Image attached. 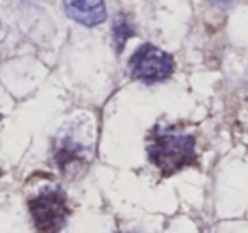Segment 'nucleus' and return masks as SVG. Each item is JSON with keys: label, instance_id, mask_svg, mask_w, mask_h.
<instances>
[{"label": "nucleus", "instance_id": "nucleus-1", "mask_svg": "<svg viewBox=\"0 0 248 233\" xmlns=\"http://www.w3.org/2000/svg\"><path fill=\"white\" fill-rule=\"evenodd\" d=\"M146 151L150 162L162 172V177H170L182 168L197 165L196 140L186 133L153 131Z\"/></svg>", "mask_w": 248, "mask_h": 233}, {"label": "nucleus", "instance_id": "nucleus-2", "mask_svg": "<svg viewBox=\"0 0 248 233\" xmlns=\"http://www.w3.org/2000/svg\"><path fill=\"white\" fill-rule=\"evenodd\" d=\"M28 208L39 233H60L70 216L68 199L62 189H45L29 198Z\"/></svg>", "mask_w": 248, "mask_h": 233}, {"label": "nucleus", "instance_id": "nucleus-3", "mask_svg": "<svg viewBox=\"0 0 248 233\" xmlns=\"http://www.w3.org/2000/svg\"><path fill=\"white\" fill-rule=\"evenodd\" d=\"M173 68L175 63L172 56L153 45L140 46L129 60L131 77L145 83L163 82L172 75Z\"/></svg>", "mask_w": 248, "mask_h": 233}, {"label": "nucleus", "instance_id": "nucleus-6", "mask_svg": "<svg viewBox=\"0 0 248 233\" xmlns=\"http://www.w3.org/2000/svg\"><path fill=\"white\" fill-rule=\"evenodd\" d=\"M133 28L129 26V22L123 17V16H117L116 21H114V46H116L117 53L123 51L124 43L128 41L129 36H133Z\"/></svg>", "mask_w": 248, "mask_h": 233}, {"label": "nucleus", "instance_id": "nucleus-5", "mask_svg": "<svg viewBox=\"0 0 248 233\" xmlns=\"http://www.w3.org/2000/svg\"><path fill=\"white\" fill-rule=\"evenodd\" d=\"M80 162H82V153L77 145H63L56 151V164L63 172L70 170L73 165H78Z\"/></svg>", "mask_w": 248, "mask_h": 233}, {"label": "nucleus", "instance_id": "nucleus-4", "mask_svg": "<svg viewBox=\"0 0 248 233\" xmlns=\"http://www.w3.org/2000/svg\"><path fill=\"white\" fill-rule=\"evenodd\" d=\"M72 19L83 26H97L106 19L104 0H63Z\"/></svg>", "mask_w": 248, "mask_h": 233}, {"label": "nucleus", "instance_id": "nucleus-7", "mask_svg": "<svg viewBox=\"0 0 248 233\" xmlns=\"http://www.w3.org/2000/svg\"><path fill=\"white\" fill-rule=\"evenodd\" d=\"M213 4H217V5H228V4H233L234 0H211Z\"/></svg>", "mask_w": 248, "mask_h": 233}]
</instances>
